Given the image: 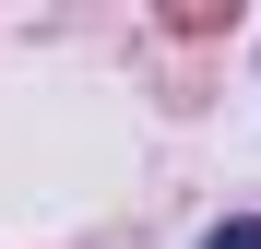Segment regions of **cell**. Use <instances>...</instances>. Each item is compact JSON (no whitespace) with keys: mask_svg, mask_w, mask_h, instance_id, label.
<instances>
[{"mask_svg":"<svg viewBox=\"0 0 261 249\" xmlns=\"http://www.w3.org/2000/svg\"><path fill=\"white\" fill-rule=\"evenodd\" d=\"M202 249H261V214H238V226H214Z\"/></svg>","mask_w":261,"mask_h":249,"instance_id":"obj_1","label":"cell"}]
</instances>
